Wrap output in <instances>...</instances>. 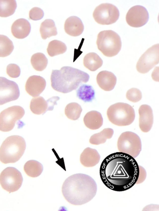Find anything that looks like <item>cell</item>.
I'll return each mask as SVG.
<instances>
[{"label":"cell","mask_w":159,"mask_h":211,"mask_svg":"<svg viewBox=\"0 0 159 211\" xmlns=\"http://www.w3.org/2000/svg\"><path fill=\"white\" fill-rule=\"evenodd\" d=\"M83 64L84 66L89 70L94 71L102 66L103 61L97 54L90 52L85 56Z\"/></svg>","instance_id":"cell-21"},{"label":"cell","mask_w":159,"mask_h":211,"mask_svg":"<svg viewBox=\"0 0 159 211\" xmlns=\"http://www.w3.org/2000/svg\"><path fill=\"white\" fill-rule=\"evenodd\" d=\"M117 146L119 152L129 154L134 158L139 155L142 149L141 142L139 136L129 131L121 134L118 140Z\"/></svg>","instance_id":"cell-7"},{"label":"cell","mask_w":159,"mask_h":211,"mask_svg":"<svg viewBox=\"0 0 159 211\" xmlns=\"http://www.w3.org/2000/svg\"><path fill=\"white\" fill-rule=\"evenodd\" d=\"M25 113L23 108L19 106H12L3 110L0 113V130H11L16 121L20 119Z\"/></svg>","instance_id":"cell-10"},{"label":"cell","mask_w":159,"mask_h":211,"mask_svg":"<svg viewBox=\"0 0 159 211\" xmlns=\"http://www.w3.org/2000/svg\"><path fill=\"white\" fill-rule=\"evenodd\" d=\"M17 7L14 0H0V16L6 17L14 13Z\"/></svg>","instance_id":"cell-27"},{"label":"cell","mask_w":159,"mask_h":211,"mask_svg":"<svg viewBox=\"0 0 159 211\" xmlns=\"http://www.w3.org/2000/svg\"><path fill=\"white\" fill-rule=\"evenodd\" d=\"M23 180L21 173L13 167L6 168L0 175V184L2 187L9 193L18 190L22 185Z\"/></svg>","instance_id":"cell-9"},{"label":"cell","mask_w":159,"mask_h":211,"mask_svg":"<svg viewBox=\"0 0 159 211\" xmlns=\"http://www.w3.org/2000/svg\"><path fill=\"white\" fill-rule=\"evenodd\" d=\"M24 169L28 176L35 178L41 174L43 170V167L42 165L38 161L31 160L25 163Z\"/></svg>","instance_id":"cell-24"},{"label":"cell","mask_w":159,"mask_h":211,"mask_svg":"<svg viewBox=\"0 0 159 211\" xmlns=\"http://www.w3.org/2000/svg\"><path fill=\"white\" fill-rule=\"evenodd\" d=\"M31 63L35 70L41 71L46 68L48 63V59L43 54L37 53L32 56Z\"/></svg>","instance_id":"cell-29"},{"label":"cell","mask_w":159,"mask_h":211,"mask_svg":"<svg viewBox=\"0 0 159 211\" xmlns=\"http://www.w3.org/2000/svg\"><path fill=\"white\" fill-rule=\"evenodd\" d=\"M97 185L94 180L88 175L76 174L67 178L62 187L66 200L74 205H81L91 200L95 196Z\"/></svg>","instance_id":"cell-2"},{"label":"cell","mask_w":159,"mask_h":211,"mask_svg":"<svg viewBox=\"0 0 159 211\" xmlns=\"http://www.w3.org/2000/svg\"><path fill=\"white\" fill-rule=\"evenodd\" d=\"M89 78L87 73L69 66H64L59 70H52L51 76V86L55 90L66 93L76 89L82 82H88Z\"/></svg>","instance_id":"cell-3"},{"label":"cell","mask_w":159,"mask_h":211,"mask_svg":"<svg viewBox=\"0 0 159 211\" xmlns=\"http://www.w3.org/2000/svg\"><path fill=\"white\" fill-rule=\"evenodd\" d=\"M114 134L113 130L111 128L103 129L98 133L93 135L90 138V143L96 145L105 143L107 139L111 138Z\"/></svg>","instance_id":"cell-25"},{"label":"cell","mask_w":159,"mask_h":211,"mask_svg":"<svg viewBox=\"0 0 159 211\" xmlns=\"http://www.w3.org/2000/svg\"><path fill=\"white\" fill-rule=\"evenodd\" d=\"M14 48L13 42L9 38L6 36L0 35V57L9 55Z\"/></svg>","instance_id":"cell-30"},{"label":"cell","mask_w":159,"mask_h":211,"mask_svg":"<svg viewBox=\"0 0 159 211\" xmlns=\"http://www.w3.org/2000/svg\"><path fill=\"white\" fill-rule=\"evenodd\" d=\"M77 97L84 102H90L94 98L95 92L90 85L83 84L76 91Z\"/></svg>","instance_id":"cell-26"},{"label":"cell","mask_w":159,"mask_h":211,"mask_svg":"<svg viewBox=\"0 0 159 211\" xmlns=\"http://www.w3.org/2000/svg\"><path fill=\"white\" fill-rule=\"evenodd\" d=\"M84 122L87 128L95 130L99 128L102 125L103 119L100 113L96 111H92L85 115Z\"/></svg>","instance_id":"cell-20"},{"label":"cell","mask_w":159,"mask_h":211,"mask_svg":"<svg viewBox=\"0 0 159 211\" xmlns=\"http://www.w3.org/2000/svg\"><path fill=\"white\" fill-rule=\"evenodd\" d=\"M93 16L98 23L109 25L115 23L118 20L119 11L117 8L112 4L102 3L95 8Z\"/></svg>","instance_id":"cell-8"},{"label":"cell","mask_w":159,"mask_h":211,"mask_svg":"<svg viewBox=\"0 0 159 211\" xmlns=\"http://www.w3.org/2000/svg\"><path fill=\"white\" fill-rule=\"evenodd\" d=\"M96 43L99 50L104 55L111 57L117 55L121 50V42L119 35L112 30L99 32Z\"/></svg>","instance_id":"cell-6"},{"label":"cell","mask_w":159,"mask_h":211,"mask_svg":"<svg viewBox=\"0 0 159 211\" xmlns=\"http://www.w3.org/2000/svg\"><path fill=\"white\" fill-rule=\"evenodd\" d=\"M65 32L72 36L81 34L84 29V26L81 19L77 16H72L68 18L64 24Z\"/></svg>","instance_id":"cell-17"},{"label":"cell","mask_w":159,"mask_h":211,"mask_svg":"<svg viewBox=\"0 0 159 211\" xmlns=\"http://www.w3.org/2000/svg\"><path fill=\"white\" fill-rule=\"evenodd\" d=\"M127 99L130 101L136 103L139 101L142 98L141 91L136 88H132L129 90L126 93Z\"/></svg>","instance_id":"cell-32"},{"label":"cell","mask_w":159,"mask_h":211,"mask_svg":"<svg viewBox=\"0 0 159 211\" xmlns=\"http://www.w3.org/2000/svg\"><path fill=\"white\" fill-rule=\"evenodd\" d=\"M40 32L43 39L56 35L57 32L54 21L51 19L44 20L41 24Z\"/></svg>","instance_id":"cell-23"},{"label":"cell","mask_w":159,"mask_h":211,"mask_svg":"<svg viewBox=\"0 0 159 211\" xmlns=\"http://www.w3.org/2000/svg\"><path fill=\"white\" fill-rule=\"evenodd\" d=\"M7 73L9 76L12 78H17L19 76L20 70L19 67L16 64H11L7 67Z\"/></svg>","instance_id":"cell-33"},{"label":"cell","mask_w":159,"mask_h":211,"mask_svg":"<svg viewBox=\"0 0 159 211\" xmlns=\"http://www.w3.org/2000/svg\"><path fill=\"white\" fill-rule=\"evenodd\" d=\"M31 30L30 22L25 19H19L16 20L11 27V32L15 37L23 39L27 37Z\"/></svg>","instance_id":"cell-18"},{"label":"cell","mask_w":159,"mask_h":211,"mask_svg":"<svg viewBox=\"0 0 159 211\" xmlns=\"http://www.w3.org/2000/svg\"><path fill=\"white\" fill-rule=\"evenodd\" d=\"M149 14L146 9L141 5L131 7L126 15V20L130 26L139 27L145 25L148 21Z\"/></svg>","instance_id":"cell-13"},{"label":"cell","mask_w":159,"mask_h":211,"mask_svg":"<svg viewBox=\"0 0 159 211\" xmlns=\"http://www.w3.org/2000/svg\"><path fill=\"white\" fill-rule=\"evenodd\" d=\"M82 111V108L79 104L73 102L66 105L65 108V113L68 118L73 120H76L80 117Z\"/></svg>","instance_id":"cell-31"},{"label":"cell","mask_w":159,"mask_h":211,"mask_svg":"<svg viewBox=\"0 0 159 211\" xmlns=\"http://www.w3.org/2000/svg\"><path fill=\"white\" fill-rule=\"evenodd\" d=\"M100 158V155L96 149L88 147L81 154L80 160L84 166L91 167L98 164Z\"/></svg>","instance_id":"cell-19"},{"label":"cell","mask_w":159,"mask_h":211,"mask_svg":"<svg viewBox=\"0 0 159 211\" xmlns=\"http://www.w3.org/2000/svg\"><path fill=\"white\" fill-rule=\"evenodd\" d=\"M96 80L98 85L102 89L106 91H110L114 88L117 79L112 73L102 71L98 74Z\"/></svg>","instance_id":"cell-16"},{"label":"cell","mask_w":159,"mask_h":211,"mask_svg":"<svg viewBox=\"0 0 159 211\" xmlns=\"http://www.w3.org/2000/svg\"><path fill=\"white\" fill-rule=\"evenodd\" d=\"M66 50L67 47L64 43L58 40H54L49 42L47 51L50 56L53 57L64 53Z\"/></svg>","instance_id":"cell-28"},{"label":"cell","mask_w":159,"mask_h":211,"mask_svg":"<svg viewBox=\"0 0 159 211\" xmlns=\"http://www.w3.org/2000/svg\"><path fill=\"white\" fill-rule=\"evenodd\" d=\"M44 16L43 10L38 7H34L29 11V18L31 20H37L42 19Z\"/></svg>","instance_id":"cell-34"},{"label":"cell","mask_w":159,"mask_h":211,"mask_svg":"<svg viewBox=\"0 0 159 211\" xmlns=\"http://www.w3.org/2000/svg\"><path fill=\"white\" fill-rule=\"evenodd\" d=\"M109 121L119 126L131 124L135 117L134 109L130 105L124 103H117L110 106L107 111Z\"/></svg>","instance_id":"cell-5"},{"label":"cell","mask_w":159,"mask_h":211,"mask_svg":"<svg viewBox=\"0 0 159 211\" xmlns=\"http://www.w3.org/2000/svg\"><path fill=\"white\" fill-rule=\"evenodd\" d=\"M30 108L35 114H43L48 111L47 102L42 96L34 97L31 101Z\"/></svg>","instance_id":"cell-22"},{"label":"cell","mask_w":159,"mask_h":211,"mask_svg":"<svg viewBox=\"0 0 159 211\" xmlns=\"http://www.w3.org/2000/svg\"><path fill=\"white\" fill-rule=\"evenodd\" d=\"M139 174V167L134 158L121 152L107 156L100 168V176L104 184L117 191L131 188L137 182Z\"/></svg>","instance_id":"cell-1"},{"label":"cell","mask_w":159,"mask_h":211,"mask_svg":"<svg viewBox=\"0 0 159 211\" xmlns=\"http://www.w3.org/2000/svg\"><path fill=\"white\" fill-rule=\"evenodd\" d=\"M20 94L18 86L15 82L0 77V105L16 100Z\"/></svg>","instance_id":"cell-12"},{"label":"cell","mask_w":159,"mask_h":211,"mask_svg":"<svg viewBox=\"0 0 159 211\" xmlns=\"http://www.w3.org/2000/svg\"><path fill=\"white\" fill-rule=\"evenodd\" d=\"M46 85L45 79L37 75L30 77L27 79L25 86L27 92L33 97L39 96L44 90Z\"/></svg>","instance_id":"cell-14"},{"label":"cell","mask_w":159,"mask_h":211,"mask_svg":"<svg viewBox=\"0 0 159 211\" xmlns=\"http://www.w3.org/2000/svg\"><path fill=\"white\" fill-rule=\"evenodd\" d=\"M159 62V44L148 48L140 57L136 66L140 73H145L149 72Z\"/></svg>","instance_id":"cell-11"},{"label":"cell","mask_w":159,"mask_h":211,"mask_svg":"<svg viewBox=\"0 0 159 211\" xmlns=\"http://www.w3.org/2000/svg\"><path fill=\"white\" fill-rule=\"evenodd\" d=\"M60 98L58 96L52 97L47 100L48 104V111H52L54 106L57 104V102Z\"/></svg>","instance_id":"cell-35"},{"label":"cell","mask_w":159,"mask_h":211,"mask_svg":"<svg viewBox=\"0 0 159 211\" xmlns=\"http://www.w3.org/2000/svg\"><path fill=\"white\" fill-rule=\"evenodd\" d=\"M139 126L144 132H149L152 128L153 123L152 110L148 105H141L139 109Z\"/></svg>","instance_id":"cell-15"},{"label":"cell","mask_w":159,"mask_h":211,"mask_svg":"<svg viewBox=\"0 0 159 211\" xmlns=\"http://www.w3.org/2000/svg\"><path fill=\"white\" fill-rule=\"evenodd\" d=\"M26 147L25 141L21 136L8 137L0 147V161L4 164L17 162L23 155Z\"/></svg>","instance_id":"cell-4"}]
</instances>
